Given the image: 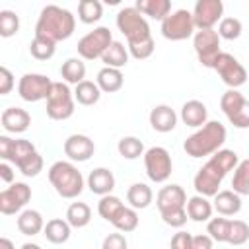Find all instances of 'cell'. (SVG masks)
<instances>
[{
	"label": "cell",
	"mask_w": 249,
	"mask_h": 249,
	"mask_svg": "<svg viewBox=\"0 0 249 249\" xmlns=\"http://www.w3.org/2000/svg\"><path fill=\"white\" fill-rule=\"evenodd\" d=\"M239 163V158L233 150H218L216 154H212L208 158V161L196 171L195 179H193V187L196 191V195L202 196H216L220 193V185L224 181V177L233 171Z\"/></svg>",
	"instance_id": "cell-1"
},
{
	"label": "cell",
	"mask_w": 249,
	"mask_h": 249,
	"mask_svg": "<svg viewBox=\"0 0 249 249\" xmlns=\"http://www.w3.org/2000/svg\"><path fill=\"white\" fill-rule=\"evenodd\" d=\"M76 29V18L70 10L49 4L41 10L39 19L35 23V35L51 39L54 43L68 39Z\"/></svg>",
	"instance_id": "cell-2"
},
{
	"label": "cell",
	"mask_w": 249,
	"mask_h": 249,
	"mask_svg": "<svg viewBox=\"0 0 249 249\" xmlns=\"http://www.w3.org/2000/svg\"><path fill=\"white\" fill-rule=\"evenodd\" d=\"M226 136V126L220 121H208L204 126L196 128L191 136H187V140L183 142V150L191 158H206L222 150Z\"/></svg>",
	"instance_id": "cell-3"
},
{
	"label": "cell",
	"mask_w": 249,
	"mask_h": 249,
	"mask_svg": "<svg viewBox=\"0 0 249 249\" xmlns=\"http://www.w3.org/2000/svg\"><path fill=\"white\" fill-rule=\"evenodd\" d=\"M49 181L62 198H76L84 191V177L72 161H54L49 167Z\"/></svg>",
	"instance_id": "cell-4"
},
{
	"label": "cell",
	"mask_w": 249,
	"mask_h": 249,
	"mask_svg": "<svg viewBox=\"0 0 249 249\" xmlns=\"http://www.w3.org/2000/svg\"><path fill=\"white\" fill-rule=\"evenodd\" d=\"M117 27L126 37V45H136V43H144V41L152 39L150 25H148L146 18L134 6L119 10V14H117Z\"/></svg>",
	"instance_id": "cell-5"
},
{
	"label": "cell",
	"mask_w": 249,
	"mask_h": 249,
	"mask_svg": "<svg viewBox=\"0 0 249 249\" xmlns=\"http://www.w3.org/2000/svg\"><path fill=\"white\" fill-rule=\"evenodd\" d=\"M47 115L53 121H66L74 115V91L66 82H54L47 97Z\"/></svg>",
	"instance_id": "cell-6"
},
{
	"label": "cell",
	"mask_w": 249,
	"mask_h": 249,
	"mask_svg": "<svg viewBox=\"0 0 249 249\" xmlns=\"http://www.w3.org/2000/svg\"><path fill=\"white\" fill-rule=\"evenodd\" d=\"M113 43V35L109 27H95L93 31L86 33L80 41H78V54L84 60H95L101 58L103 53L109 49V45Z\"/></svg>",
	"instance_id": "cell-7"
},
{
	"label": "cell",
	"mask_w": 249,
	"mask_h": 249,
	"mask_svg": "<svg viewBox=\"0 0 249 249\" xmlns=\"http://www.w3.org/2000/svg\"><path fill=\"white\" fill-rule=\"evenodd\" d=\"M193 47L198 56V62L204 68H214L216 58L222 54L220 51V35L214 29H198L193 35Z\"/></svg>",
	"instance_id": "cell-8"
},
{
	"label": "cell",
	"mask_w": 249,
	"mask_h": 249,
	"mask_svg": "<svg viewBox=\"0 0 249 249\" xmlns=\"http://www.w3.org/2000/svg\"><path fill=\"white\" fill-rule=\"evenodd\" d=\"M144 167H146V175L150 177V181L163 183L169 179L173 171V161L165 148L152 146L144 152Z\"/></svg>",
	"instance_id": "cell-9"
},
{
	"label": "cell",
	"mask_w": 249,
	"mask_h": 249,
	"mask_svg": "<svg viewBox=\"0 0 249 249\" xmlns=\"http://www.w3.org/2000/svg\"><path fill=\"white\" fill-rule=\"evenodd\" d=\"M53 80L45 74H37V72H27L19 78L18 84V93L23 101L27 103H35L41 99H47L51 89H53Z\"/></svg>",
	"instance_id": "cell-10"
},
{
	"label": "cell",
	"mask_w": 249,
	"mask_h": 249,
	"mask_svg": "<svg viewBox=\"0 0 249 249\" xmlns=\"http://www.w3.org/2000/svg\"><path fill=\"white\" fill-rule=\"evenodd\" d=\"M220 109L235 128H249V103L237 89H228L222 95Z\"/></svg>",
	"instance_id": "cell-11"
},
{
	"label": "cell",
	"mask_w": 249,
	"mask_h": 249,
	"mask_svg": "<svg viewBox=\"0 0 249 249\" xmlns=\"http://www.w3.org/2000/svg\"><path fill=\"white\" fill-rule=\"evenodd\" d=\"M195 33L193 12L189 10H175L161 21V35L169 41H183Z\"/></svg>",
	"instance_id": "cell-12"
},
{
	"label": "cell",
	"mask_w": 249,
	"mask_h": 249,
	"mask_svg": "<svg viewBox=\"0 0 249 249\" xmlns=\"http://www.w3.org/2000/svg\"><path fill=\"white\" fill-rule=\"evenodd\" d=\"M218 72V76L222 78V82L230 88V89H237L239 86H243L247 82V70L243 68V64L230 53H222L216 62L214 68Z\"/></svg>",
	"instance_id": "cell-13"
},
{
	"label": "cell",
	"mask_w": 249,
	"mask_h": 249,
	"mask_svg": "<svg viewBox=\"0 0 249 249\" xmlns=\"http://www.w3.org/2000/svg\"><path fill=\"white\" fill-rule=\"evenodd\" d=\"M29 200H31V187L27 183L16 181L0 193V212L4 216L16 214V212L23 210Z\"/></svg>",
	"instance_id": "cell-14"
},
{
	"label": "cell",
	"mask_w": 249,
	"mask_h": 249,
	"mask_svg": "<svg viewBox=\"0 0 249 249\" xmlns=\"http://www.w3.org/2000/svg\"><path fill=\"white\" fill-rule=\"evenodd\" d=\"M224 4L222 0H198L193 8V21L196 29H214L218 21H222Z\"/></svg>",
	"instance_id": "cell-15"
},
{
	"label": "cell",
	"mask_w": 249,
	"mask_h": 249,
	"mask_svg": "<svg viewBox=\"0 0 249 249\" xmlns=\"http://www.w3.org/2000/svg\"><path fill=\"white\" fill-rule=\"evenodd\" d=\"M187 193L183 191L181 185H165L160 189L158 196H156V206L160 210V216L163 214H171V212H177V210H185L187 208Z\"/></svg>",
	"instance_id": "cell-16"
},
{
	"label": "cell",
	"mask_w": 249,
	"mask_h": 249,
	"mask_svg": "<svg viewBox=\"0 0 249 249\" xmlns=\"http://www.w3.org/2000/svg\"><path fill=\"white\" fill-rule=\"evenodd\" d=\"M95 152V144L86 134H70L64 140V154L70 161H88Z\"/></svg>",
	"instance_id": "cell-17"
},
{
	"label": "cell",
	"mask_w": 249,
	"mask_h": 249,
	"mask_svg": "<svg viewBox=\"0 0 249 249\" xmlns=\"http://www.w3.org/2000/svg\"><path fill=\"white\" fill-rule=\"evenodd\" d=\"M0 123H2V128L6 132H12V134H21L29 128L31 124V115L21 109V107H8L2 111V117H0Z\"/></svg>",
	"instance_id": "cell-18"
},
{
	"label": "cell",
	"mask_w": 249,
	"mask_h": 249,
	"mask_svg": "<svg viewBox=\"0 0 249 249\" xmlns=\"http://www.w3.org/2000/svg\"><path fill=\"white\" fill-rule=\"evenodd\" d=\"M88 189L93 195H99V196L111 195V191L115 189V175H113V171L107 169V167L91 169L89 175H88Z\"/></svg>",
	"instance_id": "cell-19"
},
{
	"label": "cell",
	"mask_w": 249,
	"mask_h": 249,
	"mask_svg": "<svg viewBox=\"0 0 249 249\" xmlns=\"http://www.w3.org/2000/svg\"><path fill=\"white\" fill-rule=\"evenodd\" d=\"M181 121L187 124V126H193V128H200L208 123V109L202 101L198 99H191L187 103H183L181 107Z\"/></svg>",
	"instance_id": "cell-20"
},
{
	"label": "cell",
	"mask_w": 249,
	"mask_h": 249,
	"mask_svg": "<svg viewBox=\"0 0 249 249\" xmlns=\"http://www.w3.org/2000/svg\"><path fill=\"white\" fill-rule=\"evenodd\" d=\"M150 124L156 132H171L177 124V113L169 105H156L150 111Z\"/></svg>",
	"instance_id": "cell-21"
},
{
	"label": "cell",
	"mask_w": 249,
	"mask_h": 249,
	"mask_svg": "<svg viewBox=\"0 0 249 249\" xmlns=\"http://www.w3.org/2000/svg\"><path fill=\"white\" fill-rule=\"evenodd\" d=\"M214 210L220 214V216H235L239 210H241V196L237 193H233L231 189L228 191H220L214 200Z\"/></svg>",
	"instance_id": "cell-22"
},
{
	"label": "cell",
	"mask_w": 249,
	"mask_h": 249,
	"mask_svg": "<svg viewBox=\"0 0 249 249\" xmlns=\"http://www.w3.org/2000/svg\"><path fill=\"white\" fill-rule=\"evenodd\" d=\"M16 224H18L19 233H23V235H37V233H41L45 230V220H43L41 212L33 210V208L21 210Z\"/></svg>",
	"instance_id": "cell-23"
},
{
	"label": "cell",
	"mask_w": 249,
	"mask_h": 249,
	"mask_svg": "<svg viewBox=\"0 0 249 249\" xmlns=\"http://www.w3.org/2000/svg\"><path fill=\"white\" fill-rule=\"evenodd\" d=\"M212 202L202 195H195L187 200V216L193 222H208L212 218Z\"/></svg>",
	"instance_id": "cell-24"
},
{
	"label": "cell",
	"mask_w": 249,
	"mask_h": 249,
	"mask_svg": "<svg viewBox=\"0 0 249 249\" xmlns=\"http://www.w3.org/2000/svg\"><path fill=\"white\" fill-rule=\"evenodd\" d=\"M134 8L142 16H150L152 19L163 21L171 14V2L169 0H138Z\"/></svg>",
	"instance_id": "cell-25"
},
{
	"label": "cell",
	"mask_w": 249,
	"mask_h": 249,
	"mask_svg": "<svg viewBox=\"0 0 249 249\" xmlns=\"http://www.w3.org/2000/svg\"><path fill=\"white\" fill-rule=\"evenodd\" d=\"M95 84L99 86L101 91H105V93H115V91H119V89L123 88L124 76H123V72H121L119 68H109V66H105V68H101V70L97 72Z\"/></svg>",
	"instance_id": "cell-26"
},
{
	"label": "cell",
	"mask_w": 249,
	"mask_h": 249,
	"mask_svg": "<svg viewBox=\"0 0 249 249\" xmlns=\"http://www.w3.org/2000/svg\"><path fill=\"white\" fill-rule=\"evenodd\" d=\"M70 228H72V226H70L66 220H62V218H53V220H49V222L45 224L43 233H45L47 241L60 245V243H66V241L70 239Z\"/></svg>",
	"instance_id": "cell-27"
},
{
	"label": "cell",
	"mask_w": 249,
	"mask_h": 249,
	"mask_svg": "<svg viewBox=\"0 0 249 249\" xmlns=\"http://www.w3.org/2000/svg\"><path fill=\"white\" fill-rule=\"evenodd\" d=\"M60 76H62V80L66 84L78 86L80 82L86 80V64H84V60L82 58H76V56L66 58L62 62V66H60Z\"/></svg>",
	"instance_id": "cell-28"
},
{
	"label": "cell",
	"mask_w": 249,
	"mask_h": 249,
	"mask_svg": "<svg viewBox=\"0 0 249 249\" xmlns=\"http://www.w3.org/2000/svg\"><path fill=\"white\" fill-rule=\"evenodd\" d=\"M152 198H154V193H152V189L146 183H134L126 191V200H128L130 208H134V210L148 208Z\"/></svg>",
	"instance_id": "cell-29"
},
{
	"label": "cell",
	"mask_w": 249,
	"mask_h": 249,
	"mask_svg": "<svg viewBox=\"0 0 249 249\" xmlns=\"http://www.w3.org/2000/svg\"><path fill=\"white\" fill-rule=\"evenodd\" d=\"M101 60H103L105 66H109V68H119V70H121V68L126 66V62H128V49H126L121 41H113V43L109 45V49L103 53Z\"/></svg>",
	"instance_id": "cell-30"
},
{
	"label": "cell",
	"mask_w": 249,
	"mask_h": 249,
	"mask_svg": "<svg viewBox=\"0 0 249 249\" xmlns=\"http://www.w3.org/2000/svg\"><path fill=\"white\" fill-rule=\"evenodd\" d=\"M99 97H101V89H99V86H97L95 82H91V80H84V82H80V84L74 88V99H76L80 105L89 107V105L97 103Z\"/></svg>",
	"instance_id": "cell-31"
},
{
	"label": "cell",
	"mask_w": 249,
	"mask_h": 249,
	"mask_svg": "<svg viewBox=\"0 0 249 249\" xmlns=\"http://www.w3.org/2000/svg\"><path fill=\"white\" fill-rule=\"evenodd\" d=\"M91 220V208L86 202H72L66 210V222L72 228H84Z\"/></svg>",
	"instance_id": "cell-32"
},
{
	"label": "cell",
	"mask_w": 249,
	"mask_h": 249,
	"mask_svg": "<svg viewBox=\"0 0 249 249\" xmlns=\"http://www.w3.org/2000/svg\"><path fill=\"white\" fill-rule=\"evenodd\" d=\"M103 18V6L99 0H80L78 2V19L82 23H95Z\"/></svg>",
	"instance_id": "cell-33"
},
{
	"label": "cell",
	"mask_w": 249,
	"mask_h": 249,
	"mask_svg": "<svg viewBox=\"0 0 249 249\" xmlns=\"http://www.w3.org/2000/svg\"><path fill=\"white\" fill-rule=\"evenodd\" d=\"M231 191L237 193L239 196L249 195V160H243L237 163V167L233 169V177H231Z\"/></svg>",
	"instance_id": "cell-34"
},
{
	"label": "cell",
	"mask_w": 249,
	"mask_h": 249,
	"mask_svg": "<svg viewBox=\"0 0 249 249\" xmlns=\"http://www.w3.org/2000/svg\"><path fill=\"white\" fill-rule=\"evenodd\" d=\"M54 51H56V43L51 41V39H45V37H33V41L29 43V53L33 58L37 60H49L54 56Z\"/></svg>",
	"instance_id": "cell-35"
},
{
	"label": "cell",
	"mask_w": 249,
	"mask_h": 249,
	"mask_svg": "<svg viewBox=\"0 0 249 249\" xmlns=\"http://www.w3.org/2000/svg\"><path fill=\"white\" fill-rule=\"evenodd\" d=\"M117 150L124 160H136L144 156V144L136 136H123L117 144Z\"/></svg>",
	"instance_id": "cell-36"
},
{
	"label": "cell",
	"mask_w": 249,
	"mask_h": 249,
	"mask_svg": "<svg viewBox=\"0 0 249 249\" xmlns=\"http://www.w3.org/2000/svg\"><path fill=\"white\" fill-rule=\"evenodd\" d=\"M123 206H124V204H123V200H121L119 196H115V195H105V196H101L99 202H97V212H99V216H101L103 220L113 222L115 216L121 212Z\"/></svg>",
	"instance_id": "cell-37"
},
{
	"label": "cell",
	"mask_w": 249,
	"mask_h": 249,
	"mask_svg": "<svg viewBox=\"0 0 249 249\" xmlns=\"http://www.w3.org/2000/svg\"><path fill=\"white\" fill-rule=\"evenodd\" d=\"M111 224H113L119 231H123V233L134 231V230L138 228V214H136L134 208H130V206H123L121 212L115 216V220H113Z\"/></svg>",
	"instance_id": "cell-38"
},
{
	"label": "cell",
	"mask_w": 249,
	"mask_h": 249,
	"mask_svg": "<svg viewBox=\"0 0 249 249\" xmlns=\"http://www.w3.org/2000/svg\"><path fill=\"white\" fill-rule=\"evenodd\" d=\"M230 222L228 218H210L206 226V233L216 241V243H228V233H230Z\"/></svg>",
	"instance_id": "cell-39"
},
{
	"label": "cell",
	"mask_w": 249,
	"mask_h": 249,
	"mask_svg": "<svg viewBox=\"0 0 249 249\" xmlns=\"http://www.w3.org/2000/svg\"><path fill=\"white\" fill-rule=\"evenodd\" d=\"M16 167L25 175V177H35L43 171V158L39 152H31L29 156H25L23 160H19L16 163Z\"/></svg>",
	"instance_id": "cell-40"
},
{
	"label": "cell",
	"mask_w": 249,
	"mask_h": 249,
	"mask_svg": "<svg viewBox=\"0 0 249 249\" xmlns=\"http://www.w3.org/2000/svg\"><path fill=\"white\" fill-rule=\"evenodd\" d=\"M243 31V25L237 18H222V21L218 23V35L220 39H228V41H233L241 35Z\"/></svg>",
	"instance_id": "cell-41"
},
{
	"label": "cell",
	"mask_w": 249,
	"mask_h": 249,
	"mask_svg": "<svg viewBox=\"0 0 249 249\" xmlns=\"http://www.w3.org/2000/svg\"><path fill=\"white\" fill-rule=\"evenodd\" d=\"M19 31V18L12 10H2L0 12V35L2 37H12Z\"/></svg>",
	"instance_id": "cell-42"
},
{
	"label": "cell",
	"mask_w": 249,
	"mask_h": 249,
	"mask_svg": "<svg viewBox=\"0 0 249 249\" xmlns=\"http://www.w3.org/2000/svg\"><path fill=\"white\" fill-rule=\"evenodd\" d=\"M247 239H249V226L243 220H231L230 222L228 243L230 245H243Z\"/></svg>",
	"instance_id": "cell-43"
},
{
	"label": "cell",
	"mask_w": 249,
	"mask_h": 249,
	"mask_svg": "<svg viewBox=\"0 0 249 249\" xmlns=\"http://www.w3.org/2000/svg\"><path fill=\"white\" fill-rule=\"evenodd\" d=\"M126 49H128V54H132L136 60H144V58L152 56V53L156 49V43H154V39H150V41H144V43L126 45Z\"/></svg>",
	"instance_id": "cell-44"
},
{
	"label": "cell",
	"mask_w": 249,
	"mask_h": 249,
	"mask_svg": "<svg viewBox=\"0 0 249 249\" xmlns=\"http://www.w3.org/2000/svg\"><path fill=\"white\" fill-rule=\"evenodd\" d=\"M101 249H128V243H126V237L123 233L115 231V233L105 235V239L101 243Z\"/></svg>",
	"instance_id": "cell-45"
},
{
	"label": "cell",
	"mask_w": 249,
	"mask_h": 249,
	"mask_svg": "<svg viewBox=\"0 0 249 249\" xmlns=\"http://www.w3.org/2000/svg\"><path fill=\"white\" fill-rule=\"evenodd\" d=\"M193 247V235L189 231H177L171 237V249H191Z\"/></svg>",
	"instance_id": "cell-46"
},
{
	"label": "cell",
	"mask_w": 249,
	"mask_h": 249,
	"mask_svg": "<svg viewBox=\"0 0 249 249\" xmlns=\"http://www.w3.org/2000/svg\"><path fill=\"white\" fill-rule=\"evenodd\" d=\"M14 74L6 68V66H0V95H8L14 88Z\"/></svg>",
	"instance_id": "cell-47"
},
{
	"label": "cell",
	"mask_w": 249,
	"mask_h": 249,
	"mask_svg": "<svg viewBox=\"0 0 249 249\" xmlns=\"http://www.w3.org/2000/svg\"><path fill=\"white\" fill-rule=\"evenodd\" d=\"M191 249H214V239L208 233L193 235V247Z\"/></svg>",
	"instance_id": "cell-48"
},
{
	"label": "cell",
	"mask_w": 249,
	"mask_h": 249,
	"mask_svg": "<svg viewBox=\"0 0 249 249\" xmlns=\"http://www.w3.org/2000/svg\"><path fill=\"white\" fill-rule=\"evenodd\" d=\"M0 179H2L4 183H12V181H14V169H12L6 161L0 163Z\"/></svg>",
	"instance_id": "cell-49"
},
{
	"label": "cell",
	"mask_w": 249,
	"mask_h": 249,
	"mask_svg": "<svg viewBox=\"0 0 249 249\" xmlns=\"http://www.w3.org/2000/svg\"><path fill=\"white\" fill-rule=\"evenodd\" d=\"M0 249H16V247H14L12 239H8V237H2V239H0Z\"/></svg>",
	"instance_id": "cell-50"
},
{
	"label": "cell",
	"mask_w": 249,
	"mask_h": 249,
	"mask_svg": "<svg viewBox=\"0 0 249 249\" xmlns=\"http://www.w3.org/2000/svg\"><path fill=\"white\" fill-rule=\"evenodd\" d=\"M21 249H41V245H37V243H23Z\"/></svg>",
	"instance_id": "cell-51"
}]
</instances>
